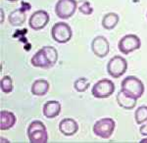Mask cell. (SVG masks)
Instances as JSON below:
<instances>
[{
  "label": "cell",
  "mask_w": 147,
  "mask_h": 143,
  "mask_svg": "<svg viewBox=\"0 0 147 143\" xmlns=\"http://www.w3.org/2000/svg\"><path fill=\"white\" fill-rule=\"evenodd\" d=\"M121 90L125 93L138 99L142 97L145 87H144L143 82L138 78L134 77V76H129L123 80L122 83H121Z\"/></svg>",
  "instance_id": "obj_1"
},
{
  "label": "cell",
  "mask_w": 147,
  "mask_h": 143,
  "mask_svg": "<svg viewBox=\"0 0 147 143\" xmlns=\"http://www.w3.org/2000/svg\"><path fill=\"white\" fill-rule=\"evenodd\" d=\"M28 137L32 143H46L48 141V133L46 127L42 121H34L28 127Z\"/></svg>",
  "instance_id": "obj_2"
},
{
  "label": "cell",
  "mask_w": 147,
  "mask_h": 143,
  "mask_svg": "<svg viewBox=\"0 0 147 143\" xmlns=\"http://www.w3.org/2000/svg\"><path fill=\"white\" fill-rule=\"evenodd\" d=\"M115 127L116 123L112 118H103L94 123L93 133L103 139H109L114 133Z\"/></svg>",
  "instance_id": "obj_3"
},
{
  "label": "cell",
  "mask_w": 147,
  "mask_h": 143,
  "mask_svg": "<svg viewBox=\"0 0 147 143\" xmlns=\"http://www.w3.org/2000/svg\"><path fill=\"white\" fill-rule=\"evenodd\" d=\"M51 35L54 41L58 42V43L64 44L67 43L71 40L73 36L72 28L68 24L64 22L56 23L55 25L51 28Z\"/></svg>",
  "instance_id": "obj_4"
},
{
  "label": "cell",
  "mask_w": 147,
  "mask_h": 143,
  "mask_svg": "<svg viewBox=\"0 0 147 143\" xmlns=\"http://www.w3.org/2000/svg\"><path fill=\"white\" fill-rule=\"evenodd\" d=\"M127 70V62L122 56H114L107 64V72L113 78H119L124 76Z\"/></svg>",
  "instance_id": "obj_5"
},
{
  "label": "cell",
  "mask_w": 147,
  "mask_h": 143,
  "mask_svg": "<svg viewBox=\"0 0 147 143\" xmlns=\"http://www.w3.org/2000/svg\"><path fill=\"white\" fill-rule=\"evenodd\" d=\"M91 92L95 98H108L115 92V83L107 78L100 80L92 86Z\"/></svg>",
  "instance_id": "obj_6"
},
{
  "label": "cell",
  "mask_w": 147,
  "mask_h": 143,
  "mask_svg": "<svg viewBox=\"0 0 147 143\" xmlns=\"http://www.w3.org/2000/svg\"><path fill=\"white\" fill-rule=\"evenodd\" d=\"M141 46V40L136 34H127L120 39L118 43V48L120 52L125 55H129V53L138 50Z\"/></svg>",
  "instance_id": "obj_7"
},
{
  "label": "cell",
  "mask_w": 147,
  "mask_h": 143,
  "mask_svg": "<svg viewBox=\"0 0 147 143\" xmlns=\"http://www.w3.org/2000/svg\"><path fill=\"white\" fill-rule=\"evenodd\" d=\"M78 8V3L75 0H58L55 5V14L62 20L70 19Z\"/></svg>",
  "instance_id": "obj_8"
},
{
  "label": "cell",
  "mask_w": 147,
  "mask_h": 143,
  "mask_svg": "<svg viewBox=\"0 0 147 143\" xmlns=\"http://www.w3.org/2000/svg\"><path fill=\"white\" fill-rule=\"evenodd\" d=\"M50 16L44 10L35 11L28 20V26L34 30H40L44 28L49 23Z\"/></svg>",
  "instance_id": "obj_9"
},
{
  "label": "cell",
  "mask_w": 147,
  "mask_h": 143,
  "mask_svg": "<svg viewBox=\"0 0 147 143\" xmlns=\"http://www.w3.org/2000/svg\"><path fill=\"white\" fill-rule=\"evenodd\" d=\"M91 50L96 57L104 58L108 55L109 51H110V44H109V41L106 37L98 35L92 40Z\"/></svg>",
  "instance_id": "obj_10"
},
{
  "label": "cell",
  "mask_w": 147,
  "mask_h": 143,
  "mask_svg": "<svg viewBox=\"0 0 147 143\" xmlns=\"http://www.w3.org/2000/svg\"><path fill=\"white\" fill-rule=\"evenodd\" d=\"M59 130L65 136H72L79 130V125L75 120L71 118L63 119L59 123Z\"/></svg>",
  "instance_id": "obj_11"
},
{
  "label": "cell",
  "mask_w": 147,
  "mask_h": 143,
  "mask_svg": "<svg viewBox=\"0 0 147 143\" xmlns=\"http://www.w3.org/2000/svg\"><path fill=\"white\" fill-rule=\"evenodd\" d=\"M117 102L120 107L125 109V110H132L136 106L137 99L121 90L117 94Z\"/></svg>",
  "instance_id": "obj_12"
},
{
  "label": "cell",
  "mask_w": 147,
  "mask_h": 143,
  "mask_svg": "<svg viewBox=\"0 0 147 143\" xmlns=\"http://www.w3.org/2000/svg\"><path fill=\"white\" fill-rule=\"evenodd\" d=\"M43 115L47 119H54L61 113V104L58 101H48L43 106Z\"/></svg>",
  "instance_id": "obj_13"
},
{
  "label": "cell",
  "mask_w": 147,
  "mask_h": 143,
  "mask_svg": "<svg viewBox=\"0 0 147 143\" xmlns=\"http://www.w3.org/2000/svg\"><path fill=\"white\" fill-rule=\"evenodd\" d=\"M16 123V117L12 112L3 110L0 113V130H8Z\"/></svg>",
  "instance_id": "obj_14"
},
{
  "label": "cell",
  "mask_w": 147,
  "mask_h": 143,
  "mask_svg": "<svg viewBox=\"0 0 147 143\" xmlns=\"http://www.w3.org/2000/svg\"><path fill=\"white\" fill-rule=\"evenodd\" d=\"M30 63L32 65L35 67V68H42V69H48L51 68V65L49 63L48 59L44 53V51L41 49H39L36 53L30 59Z\"/></svg>",
  "instance_id": "obj_15"
},
{
  "label": "cell",
  "mask_w": 147,
  "mask_h": 143,
  "mask_svg": "<svg viewBox=\"0 0 147 143\" xmlns=\"http://www.w3.org/2000/svg\"><path fill=\"white\" fill-rule=\"evenodd\" d=\"M26 12L23 8H19L12 11L8 17V21L10 25L14 27H20L23 26L26 22Z\"/></svg>",
  "instance_id": "obj_16"
},
{
  "label": "cell",
  "mask_w": 147,
  "mask_h": 143,
  "mask_svg": "<svg viewBox=\"0 0 147 143\" xmlns=\"http://www.w3.org/2000/svg\"><path fill=\"white\" fill-rule=\"evenodd\" d=\"M49 82L45 80H36L32 85V93L35 96H44L49 91Z\"/></svg>",
  "instance_id": "obj_17"
},
{
  "label": "cell",
  "mask_w": 147,
  "mask_h": 143,
  "mask_svg": "<svg viewBox=\"0 0 147 143\" xmlns=\"http://www.w3.org/2000/svg\"><path fill=\"white\" fill-rule=\"evenodd\" d=\"M120 21V17L117 13H114V12H110L107 13L102 19V27L105 30H113L114 28H116V26L118 25Z\"/></svg>",
  "instance_id": "obj_18"
},
{
  "label": "cell",
  "mask_w": 147,
  "mask_h": 143,
  "mask_svg": "<svg viewBox=\"0 0 147 143\" xmlns=\"http://www.w3.org/2000/svg\"><path fill=\"white\" fill-rule=\"evenodd\" d=\"M42 50L45 53L51 67H53L57 63V60H58V52H57L56 48H54L53 46H43Z\"/></svg>",
  "instance_id": "obj_19"
},
{
  "label": "cell",
  "mask_w": 147,
  "mask_h": 143,
  "mask_svg": "<svg viewBox=\"0 0 147 143\" xmlns=\"http://www.w3.org/2000/svg\"><path fill=\"white\" fill-rule=\"evenodd\" d=\"M134 119L137 125H142L147 121V106H140L136 110Z\"/></svg>",
  "instance_id": "obj_20"
},
{
  "label": "cell",
  "mask_w": 147,
  "mask_h": 143,
  "mask_svg": "<svg viewBox=\"0 0 147 143\" xmlns=\"http://www.w3.org/2000/svg\"><path fill=\"white\" fill-rule=\"evenodd\" d=\"M89 85H90V83H89L88 80L85 78H79L74 82V88H75L78 92L86 91V90L88 89Z\"/></svg>",
  "instance_id": "obj_21"
},
{
  "label": "cell",
  "mask_w": 147,
  "mask_h": 143,
  "mask_svg": "<svg viewBox=\"0 0 147 143\" xmlns=\"http://www.w3.org/2000/svg\"><path fill=\"white\" fill-rule=\"evenodd\" d=\"M0 87L1 90L4 93H10L13 90V82H12V78L9 76H5L1 78V82H0Z\"/></svg>",
  "instance_id": "obj_22"
},
{
  "label": "cell",
  "mask_w": 147,
  "mask_h": 143,
  "mask_svg": "<svg viewBox=\"0 0 147 143\" xmlns=\"http://www.w3.org/2000/svg\"><path fill=\"white\" fill-rule=\"evenodd\" d=\"M78 9H79L80 13L84 14V15H86V16L91 15V14L93 13V8H92L90 2H88V1H85L84 3H82Z\"/></svg>",
  "instance_id": "obj_23"
},
{
  "label": "cell",
  "mask_w": 147,
  "mask_h": 143,
  "mask_svg": "<svg viewBox=\"0 0 147 143\" xmlns=\"http://www.w3.org/2000/svg\"><path fill=\"white\" fill-rule=\"evenodd\" d=\"M139 132H140V134H142L143 136H147V123L141 125L140 128H139Z\"/></svg>",
  "instance_id": "obj_24"
},
{
  "label": "cell",
  "mask_w": 147,
  "mask_h": 143,
  "mask_svg": "<svg viewBox=\"0 0 147 143\" xmlns=\"http://www.w3.org/2000/svg\"><path fill=\"white\" fill-rule=\"evenodd\" d=\"M0 12H1V20H0V22H1V24L4 22V11L2 10H0Z\"/></svg>",
  "instance_id": "obj_25"
},
{
  "label": "cell",
  "mask_w": 147,
  "mask_h": 143,
  "mask_svg": "<svg viewBox=\"0 0 147 143\" xmlns=\"http://www.w3.org/2000/svg\"><path fill=\"white\" fill-rule=\"evenodd\" d=\"M75 1L77 2L78 4H79V3H84V2L87 1V0H75Z\"/></svg>",
  "instance_id": "obj_26"
},
{
  "label": "cell",
  "mask_w": 147,
  "mask_h": 143,
  "mask_svg": "<svg viewBox=\"0 0 147 143\" xmlns=\"http://www.w3.org/2000/svg\"><path fill=\"white\" fill-rule=\"evenodd\" d=\"M139 142H140V143H147V137L146 138H142Z\"/></svg>",
  "instance_id": "obj_27"
},
{
  "label": "cell",
  "mask_w": 147,
  "mask_h": 143,
  "mask_svg": "<svg viewBox=\"0 0 147 143\" xmlns=\"http://www.w3.org/2000/svg\"><path fill=\"white\" fill-rule=\"evenodd\" d=\"M0 140H1V143L2 142H10L9 140H7V139H5V138H3V137H1V139H0Z\"/></svg>",
  "instance_id": "obj_28"
},
{
  "label": "cell",
  "mask_w": 147,
  "mask_h": 143,
  "mask_svg": "<svg viewBox=\"0 0 147 143\" xmlns=\"http://www.w3.org/2000/svg\"><path fill=\"white\" fill-rule=\"evenodd\" d=\"M7 1H9V2H17V1H19V0H7Z\"/></svg>",
  "instance_id": "obj_29"
},
{
  "label": "cell",
  "mask_w": 147,
  "mask_h": 143,
  "mask_svg": "<svg viewBox=\"0 0 147 143\" xmlns=\"http://www.w3.org/2000/svg\"><path fill=\"white\" fill-rule=\"evenodd\" d=\"M134 3H137V2H139V0H134Z\"/></svg>",
  "instance_id": "obj_30"
},
{
  "label": "cell",
  "mask_w": 147,
  "mask_h": 143,
  "mask_svg": "<svg viewBox=\"0 0 147 143\" xmlns=\"http://www.w3.org/2000/svg\"><path fill=\"white\" fill-rule=\"evenodd\" d=\"M146 18H147V14H146Z\"/></svg>",
  "instance_id": "obj_31"
}]
</instances>
